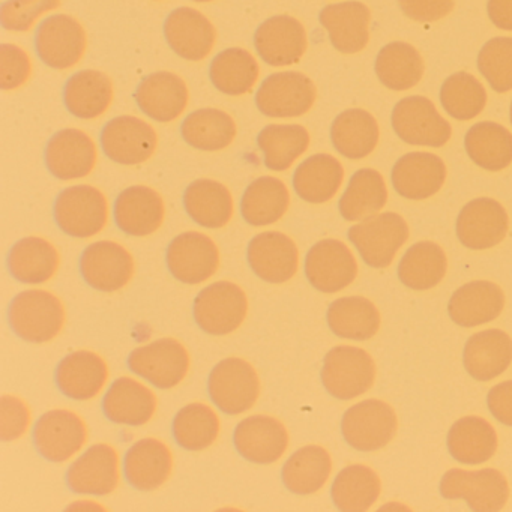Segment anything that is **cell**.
I'll return each instance as SVG.
<instances>
[{
    "mask_svg": "<svg viewBox=\"0 0 512 512\" xmlns=\"http://www.w3.org/2000/svg\"><path fill=\"white\" fill-rule=\"evenodd\" d=\"M8 320L17 337L29 343H46L64 328V305L46 290H26L11 302Z\"/></svg>",
    "mask_w": 512,
    "mask_h": 512,
    "instance_id": "6da1fadb",
    "label": "cell"
},
{
    "mask_svg": "<svg viewBox=\"0 0 512 512\" xmlns=\"http://www.w3.org/2000/svg\"><path fill=\"white\" fill-rule=\"evenodd\" d=\"M347 236L368 266L382 269L391 265L397 251L406 244L409 226L401 215L385 212L350 227Z\"/></svg>",
    "mask_w": 512,
    "mask_h": 512,
    "instance_id": "7a4b0ae2",
    "label": "cell"
},
{
    "mask_svg": "<svg viewBox=\"0 0 512 512\" xmlns=\"http://www.w3.org/2000/svg\"><path fill=\"white\" fill-rule=\"evenodd\" d=\"M56 224L65 235L85 239L98 235L109 220L106 197L91 185L65 188L53 208Z\"/></svg>",
    "mask_w": 512,
    "mask_h": 512,
    "instance_id": "3957f363",
    "label": "cell"
},
{
    "mask_svg": "<svg viewBox=\"0 0 512 512\" xmlns=\"http://www.w3.org/2000/svg\"><path fill=\"white\" fill-rule=\"evenodd\" d=\"M326 391L338 400H352L365 394L376 379V364L365 350L337 346L326 353L322 368Z\"/></svg>",
    "mask_w": 512,
    "mask_h": 512,
    "instance_id": "277c9868",
    "label": "cell"
},
{
    "mask_svg": "<svg viewBox=\"0 0 512 512\" xmlns=\"http://www.w3.org/2000/svg\"><path fill=\"white\" fill-rule=\"evenodd\" d=\"M391 124L395 134L407 145L442 148L452 136L451 124L421 95L398 101L391 113Z\"/></svg>",
    "mask_w": 512,
    "mask_h": 512,
    "instance_id": "5b68a950",
    "label": "cell"
},
{
    "mask_svg": "<svg viewBox=\"0 0 512 512\" xmlns=\"http://www.w3.org/2000/svg\"><path fill=\"white\" fill-rule=\"evenodd\" d=\"M247 311V295L238 284L230 281L211 284L194 299V320L209 335L236 331L247 317Z\"/></svg>",
    "mask_w": 512,
    "mask_h": 512,
    "instance_id": "8992f818",
    "label": "cell"
},
{
    "mask_svg": "<svg viewBox=\"0 0 512 512\" xmlns=\"http://www.w3.org/2000/svg\"><path fill=\"white\" fill-rule=\"evenodd\" d=\"M316 95V86L310 77L298 71H283L263 80L254 103L268 118H298L310 112Z\"/></svg>",
    "mask_w": 512,
    "mask_h": 512,
    "instance_id": "52a82bcc",
    "label": "cell"
},
{
    "mask_svg": "<svg viewBox=\"0 0 512 512\" xmlns=\"http://www.w3.org/2000/svg\"><path fill=\"white\" fill-rule=\"evenodd\" d=\"M440 494L445 499H463L472 511H500L508 502L509 487L505 476L496 469H451L442 476Z\"/></svg>",
    "mask_w": 512,
    "mask_h": 512,
    "instance_id": "ba28073f",
    "label": "cell"
},
{
    "mask_svg": "<svg viewBox=\"0 0 512 512\" xmlns=\"http://www.w3.org/2000/svg\"><path fill=\"white\" fill-rule=\"evenodd\" d=\"M208 392L221 412L239 415L256 404L260 394L259 376L244 359L227 358L218 362L209 374Z\"/></svg>",
    "mask_w": 512,
    "mask_h": 512,
    "instance_id": "9c48e42d",
    "label": "cell"
},
{
    "mask_svg": "<svg viewBox=\"0 0 512 512\" xmlns=\"http://www.w3.org/2000/svg\"><path fill=\"white\" fill-rule=\"evenodd\" d=\"M397 415L385 401L365 400L346 410L341 433L347 445L356 451L371 452L383 448L397 433Z\"/></svg>",
    "mask_w": 512,
    "mask_h": 512,
    "instance_id": "30bf717a",
    "label": "cell"
},
{
    "mask_svg": "<svg viewBox=\"0 0 512 512\" xmlns=\"http://www.w3.org/2000/svg\"><path fill=\"white\" fill-rule=\"evenodd\" d=\"M128 367L157 388L170 389L187 376L190 356L179 341L161 338L133 350L128 356Z\"/></svg>",
    "mask_w": 512,
    "mask_h": 512,
    "instance_id": "8fae6325",
    "label": "cell"
},
{
    "mask_svg": "<svg viewBox=\"0 0 512 512\" xmlns=\"http://www.w3.org/2000/svg\"><path fill=\"white\" fill-rule=\"evenodd\" d=\"M38 58L53 70H68L85 55L86 32L67 14H56L43 20L35 34Z\"/></svg>",
    "mask_w": 512,
    "mask_h": 512,
    "instance_id": "7c38bea8",
    "label": "cell"
},
{
    "mask_svg": "<svg viewBox=\"0 0 512 512\" xmlns=\"http://www.w3.org/2000/svg\"><path fill=\"white\" fill-rule=\"evenodd\" d=\"M100 142L109 160L122 166H136L154 155L158 136L154 128L142 119L118 116L104 125Z\"/></svg>",
    "mask_w": 512,
    "mask_h": 512,
    "instance_id": "4fadbf2b",
    "label": "cell"
},
{
    "mask_svg": "<svg viewBox=\"0 0 512 512\" xmlns=\"http://www.w3.org/2000/svg\"><path fill=\"white\" fill-rule=\"evenodd\" d=\"M356 275L358 263L355 256L337 239L317 242L305 257V277L319 292H340L355 281Z\"/></svg>",
    "mask_w": 512,
    "mask_h": 512,
    "instance_id": "5bb4252c",
    "label": "cell"
},
{
    "mask_svg": "<svg viewBox=\"0 0 512 512\" xmlns=\"http://www.w3.org/2000/svg\"><path fill=\"white\" fill-rule=\"evenodd\" d=\"M166 262L176 280L185 284H200L217 272L220 251L209 236L185 232L170 242Z\"/></svg>",
    "mask_w": 512,
    "mask_h": 512,
    "instance_id": "9a60e30c",
    "label": "cell"
},
{
    "mask_svg": "<svg viewBox=\"0 0 512 512\" xmlns=\"http://www.w3.org/2000/svg\"><path fill=\"white\" fill-rule=\"evenodd\" d=\"M307 32L299 20L275 16L265 20L254 34L257 55L271 67L298 64L307 52Z\"/></svg>",
    "mask_w": 512,
    "mask_h": 512,
    "instance_id": "2e32d148",
    "label": "cell"
},
{
    "mask_svg": "<svg viewBox=\"0 0 512 512\" xmlns=\"http://www.w3.org/2000/svg\"><path fill=\"white\" fill-rule=\"evenodd\" d=\"M80 272L92 289L116 292L127 286L133 278V256L116 242H95L83 251Z\"/></svg>",
    "mask_w": 512,
    "mask_h": 512,
    "instance_id": "e0dca14e",
    "label": "cell"
},
{
    "mask_svg": "<svg viewBox=\"0 0 512 512\" xmlns=\"http://www.w3.org/2000/svg\"><path fill=\"white\" fill-rule=\"evenodd\" d=\"M86 425L70 410L44 413L34 428V443L41 457L53 463L70 460L85 445Z\"/></svg>",
    "mask_w": 512,
    "mask_h": 512,
    "instance_id": "ac0fdd59",
    "label": "cell"
},
{
    "mask_svg": "<svg viewBox=\"0 0 512 512\" xmlns=\"http://www.w3.org/2000/svg\"><path fill=\"white\" fill-rule=\"evenodd\" d=\"M508 214L497 200L479 197L467 203L457 218V236L470 250H487L505 239Z\"/></svg>",
    "mask_w": 512,
    "mask_h": 512,
    "instance_id": "d6986e66",
    "label": "cell"
},
{
    "mask_svg": "<svg viewBox=\"0 0 512 512\" xmlns=\"http://www.w3.org/2000/svg\"><path fill=\"white\" fill-rule=\"evenodd\" d=\"M97 158L94 140L77 128H65L52 136L44 154L47 169L61 181L85 178L94 170Z\"/></svg>",
    "mask_w": 512,
    "mask_h": 512,
    "instance_id": "ffe728a7",
    "label": "cell"
},
{
    "mask_svg": "<svg viewBox=\"0 0 512 512\" xmlns=\"http://www.w3.org/2000/svg\"><path fill=\"white\" fill-rule=\"evenodd\" d=\"M247 259L254 274L266 283H286L298 272V247L284 233L265 232L254 236L248 244Z\"/></svg>",
    "mask_w": 512,
    "mask_h": 512,
    "instance_id": "44dd1931",
    "label": "cell"
},
{
    "mask_svg": "<svg viewBox=\"0 0 512 512\" xmlns=\"http://www.w3.org/2000/svg\"><path fill=\"white\" fill-rule=\"evenodd\" d=\"M164 37L170 49L185 61H203L214 49V25L193 8H176L164 22Z\"/></svg>",
    "mask_w": 512,
    "mask_h": 512,
    "instance_id": "7402d4cb",
    "label": "cell"
},
{
    "mask_svg": "<svg viewBox=\"0 0 512 512\" xmlns=\"http://www.w3.org/2000/svg\"><path fill=\"white\" fill-rule=\"evenodd\" d=\"M233 443L245 460L256 464H271L280 460L289 446V433L278 419L253 415L239 422Z\"/></svg>",
    "mask_w": 512,
    "mask_h": 512,
    "instance_id": "603a6c76",
    "label": "cell"
},
{
    "mask_svg": "<svg viewBox=\"0 0 512 512\" xmlns=\"http://www.w3.org/2000/svg\"><path fill=\"white\" fill-rule=\"evenodd\" d=\"M445 181V163L442 158L428 152H410L392 167V187L404 199H428L439 193Z\"/></svg>",
    "mask_w": 512,
    "mask_h": 512,
    "instance_id": "cb8c5ba5",
    "label": "cell"
},
{
    "mask_svg": "<svg viewBox=\"0 0 512 512\" xmlns=\"http://www.w3.org/2000/svg\"><path fill=\"white\" fill-rule=\"evenodd\" d=\"M139 109L157 122L176 121L188 106V88L181 77L167 71L145 77L134 92Z\"/></svg>",
    "mask_w": 512,
    "mask_h": 512,
    "instance_id": "d4e9b609",
    "label": "cell"
},
{
    "mask_svg": "<svg viewBox=\"0 0 512 512\" xmlns=\"http://www.w3.org/2000/svg\"><path fill=\"white\" fill-rule=\"evenodd\" d=\"M164 202L160 194L145 185H134L119 194L113 208L116 226L130 236L152 235L164 221Z\"/></svg>",
    "mask_w": 512,
    "mask_h": 512,
    "instance_id": "484cf974",
    "label": "cell"
},
{
    "mask_svg": "<svg viewBox=\"0 0 512 512\" xmlns=\"http://www.w3.org/2000/svg\"><path fill=\"white\" fill-rule=\"evenodd\" d=\"M118 452L106 443L91 446L68 469L67 484L74 493L106 496L119 482Z\"/></svg>",
    "mask_w": 512,
    "mask_h": 512,
    "instance_id": "4316f807",
    "label": "cell"
},
{
    "mask_svg": "<svg viewBox=\"0 0 512 512\" xmlns=\"http://www.w3.org/2000/svg\"><path fill=\"white\" fill-rule=\"evenodd\" d=\"M319 20L338 52L353 55L367 47L370 10L361 2L328 5L320 11Z\"/></svg>",
    "mask_w": 512,
    "mask_h": 512,
    "instance_id": "83f0119b",
    "label": "cell"
},
{
    "mask_svg": "<svg viewBox=\"0 0 512 512\" xmlns=\"http://www.w3.org/2000/svg\"><path fill=\"white\" fill-rule=\"evenodd\" d=\"M109 377L106 362L97 353L79 350L62 359L56 370V385L65 397L91 400L100 394Z\"/></svg>",
    "mask_w": 512,
    "mask_h": 512,
    "instance_id": "f1b7e54d",
    "label": "cell"
},
{
    "mask_svg": "<svg viewBox=\"0 0 512 512\" xmlns=\"http://www.w3.org/2000/svg\"><path fill=\"white\" fill-rule=\"evenodd\" d=\"M505 296L491 281H472L455 290L449 299L448 313L455 325L463 328L493 322L502 313Z\"/></svg>",
    "mask_w": 512,
    "mask_h": 512,
    "instance_id": "f546056e",
    "label": "cell"
},
{
    "mask_svg": "<svg viewBox=\"0 0 512 512\" xmlns=\"http://www.w3.org/2000/svg\"><path fill=\"white\" fill-rule=\"evenodd\" d=\"M172 452L161 440H139L124 458V473L128 484L140 491L157 490L172 472Z\"/></svg>",
    "mask_w": 512,
    "mask_h": 512,
    "instance_id": "4dcf8cb0",
    "label": "cell"
},
{
    "mask_svg": "<svg viewBox=\"0 0 512 512\" xmlns=\"http://www.w3.org/2000/svg\"><path fill=\"white\" fill-rule=\"evenodd\" d=\"M511 361V337L500 329L478 332L472 335L464 346V368L479 382H488L505 373Z\"/></svg>",
    "mask_w": 512,
    "mask_h": 512,
    "instance_id": "1f68e13d",
    "label": "cell"
},
{
    "mask_svg": "<svg viewBox=\"0 0 512 512\" xmlns=\"http://www.w3.org/2000/svg\"><path fill=\"white\" fill-rule=\"evenodd\" d=\"M157 410V398L151 389L131 377H121L104 395L103 412L115 424L145 425Z\"/></svg>",
    "mask_w": 512,
    "mask_h": 512,
    "instance_id": "d6a6232c",
    "label": "cell"
},
{
    "mask_svg": "<svg viewBox=\"0 0 512 512\" xmlns=\"http://www.w3.org/2000/svg\"><path fill=\"white\" fill-rule=\"evenodd\" d=\"M113 85L109 76L95 70L73 74L64 86V104L79 119H95L109 110Z\"/></svg>",
    "mask_w": 512,
    "mask_h": 512,
    "instance_id": "836d02e7",
    "label": "cell"
},
{
    "mask_svg": "<svg viewBox=\"0 0 512 512\" xmlns=\"http://www.w3.org/2000/svg\"><path fill=\"white\" fill-rule=\"evenodd\" d=\"M184 208L199 226L221 229L232 220L233 197L226 185L212 179H199L185 190Z\"/></svg>",
    "mask_w": 512,
    "mask_h": 512,
    "instance_id": "e575fe53",
    "label": "cell"
},
{
    "mask_svg": "<svg viewBox=\"0 0 512 512\" xmlns=\"http://www.w3.org/2000/svg\"><path fill=\"white\" fill-rule=\"evenodd\" d=\"M343 179L344 169L337 158L316 154L299 164L293 173V188L305 202L320 205L338 193Z\"/></svg>",
    "mask_w": 512,
    "mask_h": 512,
    "instance_id": "d590c367",
    "label": "cell"
},
{
    "mask_svg": "<svg viewBox=\"0 0 512 512\" xmlns=\"http://www.w3.org/2000/svg\"><path fill=\"white\" fill-rule=\"evenodd\" d=\"M379 125L371 113L350 109L340 113L331 125V142L335 151L349 160H362L379 143Z\"/></svg>",
    "mask_w": 512,
    "mask_h": 512,
    "instance_id": "8d00e7d4",
    "label": "cell"
},
{
    "mask_svg": "<svg viewBox=\"0 0 512 512\" xmlns=\"http://www.w3.org/2000/svg\"><path fill=\"white\" fill-rule=\"evenodd\" d=\"M446 443L449 454L458 463L481 464L496 454L497 434L484 418L466 416L452 425Z\"/></svg>",
    "mask_w": 512,
    "mask_h": 512,
    "instance_id": "74e56055",
    "label": "cell"
},
{
    "mask_svg": "<svg viewBox=\"0 0 512 512\" xmlns=\"http://www.w3.org/2000/svg\"><path fill=\"white\" fill-rule=\"evenodd\" d=\"M7 263L20 283L43 284L58 271L59 253L46 239L29 236L13 245Z\"/></svg>",
    "mask_w": 512,
    "mask_h": 512,
    "instance_id": "f35d334b",
    "label": "cell"
},
{
    "mask_svg": "<svg viewBox=\"0 0 512 512\" xmlns=\"http://www.w3.org/2000/svg\"><path fill=\"white\" fill-rule=\"evenodd\" d=\"M290 205L286 185L274 176H262L248 185L241 199V215L250 226H271L284 217Z\"/></svg>",
    "mask_w": 512,
    "mask_h": 512,
    "instance_id": "ab89813d",
    "label": "cell"
},
{
    "mask_svg": "<svg viewBox=\"0 0 512 512\" xmlns=\"http://www.w3.org/2000/svg\"><path fill=\"white\" fill-rule=\"evenodd\" d=\"M470 160L488 172H500L512 163V134L496 122H479L464 137Z\"/></svg>",
    "mask_w": 512,
    "mask_h": 512,
    "instance_id": "60d3db41",
    "label": "cell"
},
{
    "mask_svg": "<svg viewBox=\"0 0 512 512\" xmlns=\"http://www.w3.org/2000/svg\"><path fill=\"white\" fill-rule=\"evenodd\" d=\"M326 320L337 337L356 341L370 340L380 326L376 305L362 296H349L332 302Z\"/></svg>",
    "mask_w": 512,
    "mask_h": 512,
    "instance_id": "b9f144b4",
    "label": "cell"
},
{
    "mask_svg": "<svg viewBox=\"0 0 512 512\" xmlns=\"http://www.w3.org/2000/svg\"><path fill=\"white\" fill-rule=\"evenodd\" d=\"M331 470L329 452L322 446L308 445L284 463L281 478L290 493L313 494L326 484Z\"/></svg>",
    "mask_w": 512,
    "mask_h": 512,
    "instance_id": "7bdbcfd3",
    "label": "cell"
},
{
    "mask_svg": "<svg viewBox=\"0 0 512 512\" xmlns=\"http://www.w3.org/2000/svg\"><path fill=\"white\" fill-rule=\"evenodd\" d=\"M181 136L185 143L199 151H221L235 140L236 124L223 110L200 109L184 119Z\"/></svg>",
    "mask_w": 512,
    "mask_h": 512,
    "instance_id": "ee69618b",
    "label": "cell"
},
{
    "mask_svg": "<svg viewBox=\"0 0 512 512\" xmlns=\"http://www.w3.org/2000/svg\"><path fill=\"white\" fill-rule=\"evenodd\" d=\"M259 73L254 56L239 47L218 53L209 67L212 85L230 97L248 94L259 80Z\"/></svg>",
    "mask_w": 512,
    "mask_h": 512,
    "instance_id": "f6af8a7d",
    "label": "cell"
},
{
    "mask_svg": "<svg viewBox=\"0 0 512 512\" xmlns=\"http://www.w3.org/2000/svg\"><path fill=\"white\" fill-rule=\"evenodd\" d=\"M257 145L263 152V163L269 170L284 172L310 146V133L302 125L272 124L257 136Z\"/></svg>",
    "mask_w": 512,
    "mask_h": 512,
    "instance_id": "bcb514c9",
    "label": "cell"
},
{
    "mask_svg": "<svg viewBox=\"0 0 512 512\" xmlns=\"http://www.w3.org/2000/svg\"><path fill=\"white\" fill-rule=\"evenodd\" d=\"M386 202L388 190L383 176L374 169H361L350 178L338 209L344 220L359 221L377 214Z\"/></svg>",
    "mask_w": 512,
    "mask_h": 512,
    "instance_id": "7dc6e473",
    "label": "cell"
},
{
    "mask_svg": "<svg viewBox=\"0 0 512 512\" xmlns=\"http://www.w3.org/2000/svg\"><path fill=\"white\" fill-rule=\"evenodd\" d=\"M377 77L385 88L407 91L415 88L424 76V61L415 47L407 43H391L376 58Z\"/></svg>",
    "mask_w": 512,
    "mask_h": 512,
    "instance_id": "c3c4849f",
    "label": "cell"
},
{
    "mask_svg": "<svg viewBox=\"0 0 512 512\" xmlns=\"http://www.w3.org/2000/svg\"><path fill=\"white\" fill-rule=\"evenodd\" d=\"M448 269L445 251L434 242L422 241L412 245L401 257L398 278L413 290L436 287Z\"/></svg>",
    "mask_w": 512,
    "mask_h": 512,
    "instance_id": "681fc988",
    "label": "cell"
},
{
    "mask_svg": "<svg viewBox=\"0 0 512 512\" xmlns=\"http://www.w3.org/2000/svg\"><path fill=\"white\" fill-rule=\"evenodd\" d=\"M379 475L364 464L341 470L331 488L334 505L344 512H364L379 499Z\"/></svg>",
    "mask_w": 512,
    "mask_h": 512,
    "instance_id": "f907efd6",
    "label": "cell"
},
{
    "mask_svg": "<svg viewBox=\"0 0 512 512\" xmlns=\"http://www.w3.org/2000/svg\"><path fill=\"white\" fill-rule=\"evenodd\" d=\"M173 437L187 451H202L217 440L220 419L217 413L203 403L188 404L173 419Z\"/></svg>",
    "mask_w": 512,
    "mask_h": 512,
    "instance_id": "816d5d0a",
    "label": "cell"
},
{
    "mask_svg": "<svg viewBox=\"0 0 512 512\" xmlns=\"http://www.w3.org/2000/svg\"><path fill=\"white\" fill-rule=\"evenodd\" d=\"M440 104L451 118L470 121L484 110L487 92L472 74L455 73L440 88Z\"/></svg>",
    "mask_w": 512,
    "mask_h": 512,
    "instance_id": "f5cc1de1",
    "label": "cell"
},
{
    "mask_svg": "<svg viewBox=\"0 0 512 512\" xmlns=\"http://www.w3.org/2000/svg\"><path fill=\"white\" fill-rule=\"evenodd\" d=\"M479 73L490 88L499 94L512 89V38L499 37L488 41L478 55Z\"/></svg>",
    "mask_w": 512,
    "mask_h": 512,
    "instance_id": "db71d44e",
    "label": "cell"
},
{
    "mask_svg": "<svg viewBox=\"0 0 512 512\" xmlns=\"http://www.w3.org/2000/svg\"><path fill=\"white\" fill-rule=\"evenodd\" d=\"M59 5L61 0H7L0 7V23L7 31L28 32L37 19Z\"/></svg>",
    "mask_w": 512,
    "mask_h": 512,
    "instance_id": "11a10c76",
    "label": "cell"
},
{
    "mask_svg": "<svg viewBox=\"0 0 512 512\" xmlns=\"http://www.w3.org/2000/svg\"><path fill=\"white\" fill-rule=\"evenodd\" d=\"M32 64L28 53L14 44L0 46V88L13 91L28 82Z\"/></svg>",
    "mask_w": 512,
    "mask_h": 512,
    "instance_id": "9f6ffc18",
    "label": "cell"
},
{
    "mask_svg": "<svg viewBox=\"0 0 512 512\" xmlns=\"http://www.w3.org/2000/svg\"><path fill=\"white\" fill-rule=\"evenodd\" d=\"M31 412L25 401L11 395L0 400V437L4 442L19 439L28 430Z\"/></svg>",
    "mask_w": 512,
    "mask_h": 512,
    "instance_id": "6f0895ef",
    "label": "cell"
},
{
    "mask_svg": "<svg viewBox=\"0 0 512 512\" xmlns=\"http://www.w3.org/2000/svg\"><path fill=\"white\" fill-rule=\"evenodd\" d=\"M398 5L409 19L433 23L451 13L454 0H398Z\"/></svg>",
    "mask_w": 512,
    "mask_h": 512,
    "instance_id": "680465c9",
    "label": "cell"
},
{
    "mask_svg": "<svg viewBox=\"0 0 512 512\" xmlns=\"http://www.w3.org/2000/svg\"><path fill=\"white\" fill-rule=\"evenodd\" d=\"M487 404L497 421L512 427V380L493 386L488 392Z\"/></svg>",
    "mask_w": 512,
    "mask_h": 512,
    "instance_id": "91938a15",
    "label": "cell"
},
{
    "mask_svg": "<svg viewBox=\"0 0 512 512\" xmlns=\"http://www.w3.org/2000/svg\"><path fill=\"white\" fill-rule=\"evenodd\" d=\"M487 13L496 28L512 31V0H488Z\"/></svg>",
    "mask_w": 512,
    "mask_h": 512,
    "instance_id": "94428289",
    "label": "cell"
},
{
    "mask_svg": "<svg viewBox=\"0 0 512 512\" xmlns=\"http://www.w3.org/2000/svg\"><path fill=\"white\" fill-rule=\"evenodd\" d=\"M193 2H199V4H206V2H212V0H193Z\"/></svg>",
    "mask_w": 512,
    "mask_h": 512,
    "instance_id": "6125c7cd",
    "label": "cell"
},
{
    "mask_svg": "<svg viewBox=\"0 0 512 512\" xmlns=\"http://www.w3.org/2000/svg\"><path fill=\"white\" fill-rule=\"evenodd\" d=\"M509 119H511V125H512V101H511V107H509Z\"/></svg>",
    "mask_w": 512,
    "mask_h": 512,
    "instance_id": "be15d7a7",
    "label": "cell"
}]
</instances>
